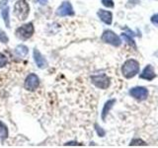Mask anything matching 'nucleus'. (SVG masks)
Masks as SVG:
<instances>
[{
	"label": "nucleus",
	"mask_w": 158,
	"mask_h": 148,
	"mask_svg": "<svg viewBox=\"0 0 158 148\" xmlns=\"http://www.w3.org/2000/svg\"><path fill=\"white\" fill-rule=\"evenodd\" d=\"M30 12L29 4L26 0H19L16 2L14 6V15L16 16L20 21L26 20Z\"/></svg>",
	"instance_id": "f257e3e1"
},
{
	"label": "nucleus",
	"mask_w": 158,
	"mask_h": 148,
	"mask_svg": "<svg viewBox=\"0 0 158 148\" xmlns=\"http://www.w3.org/2000/svg\"><path fill=\"white\" fill-rule=\"evenodd\" d=\"M139 71V64L135 59H128L123 66V74L126 78L135 76Z\"/></svg>",
	"instance_id": "f03ea898"
},
{
	"label": "nucleus",
	"mask_w": 158,
	"mask_h": 148,
	"mask_svg": "<svg viewBox=\"0 0 158 148\" xmlns=\"http://www.w3.org/2000/svg\"><path fill=\"white\" fill-rule=\"evenodd\" d=\"M34 34V26L32 23L25 24L16 30V36L21 39H28Z\"/></svg>",
	"instance_id": "7ed1b4c3"
},
{
	"label": "nucleus",
	"mask_w": 158,
	"mask_h": 148,
	"mask_svg": "<svg viewBox=\"0 0 158 148\" xmlns=\"http://www.w3.org/2000/svg\"><path fill=\"white\" fill-rule=\"evenodd\" d=\"M92 83L95 85L96 87L100 88V89H107L110 85V79L105 74H101V75H97V76H92L91 77Z\"/></svg>",
	"instance_id": "20e7f679"
},
{
	"label": "nucleus",
	"mask_w": 158,
	"mask_h": 148,
	"mask_svg": "<svg viewBox=\"0 0 158 148\" xmlns=\"http://www.w3.org/2000/svg\"><path fill=\"white\" fill-rule=\"evenodd\" d=\"M102 39L103 42L111 43L115 47H118L121 44V39L115 33H113L112 31H105L102 35Z\"/></svg>",
	"instance_id": "39448f33"
},
{
	"label": "nucleus",
	"mask_w": 158,
	"mask_h": 148,
	"mask_svg": "<svg viewBox=\"0 0 158 148\" xmlns=\"http://www.w3.org/2000/svg\"><path fill=\"white\" fill-rule=\"evenodd\" d=\"M39 86H40V79L36 74L32 73L28 75V77L26 78V81H25V88L28 91H34Z\"/></svg>",
	"instance_id": "423d86ee"
},
{
	"label": "nucleus",
	"mask_w": 158,
	"mask_h": 148,
	"mask_svg": "<svg viewBox=\"0 0 158 148\" xmlns=\"http://www.w3.org/2000/svg\"><path fill=\"white\" fill-rule=\"evenodd\" d=\"M56 14L58 15V16H61V17L72 16V15L74 14V11H73V8L71 6V4L68 1H64L60 6L58 7Z\"/></svg>",
	"instance_id": "0eeeda50"
},
{
	"label": "nucleus",
	"mask_w": 158,
	"mask_h": 148,
	"mask_svg": "<svg viewBox=\"0 0 158 148\" xmlns=\"http://www.w3.org/2000/svg\"><path fill=\"white\" fill-rule=\"evenodd\" d=\"M130 93L133 98L137 100H145L148 95V92L144 87H135L130 91Z\"/></svg>",
	"instance_id": "6e6552de"
},
{
	"label": "nucleus",
	"mask_w": 158,
	"mask_h": 148,
	"mask_svg": "<svg viewBox=\"0 0 158 148\" xmlns=\"http://www.w3.org/2000/svg\"><path fill=\"white\" fill-rule=\"evenodd\" d=\"M34 60L39 68H46L48 66V61L44 57L43 54L39 51L38 48L34 49Z\"/></svg>",
	"instance_id": "1a4fd4ad"
},
{
	"label": "nucleus",
	"mask_w": 158,
	"mask_h": 148,
	"mask_svg": "<svg viewBox=\"0 0 158 148\" xmlns=\"http://www.w3.org/2000/svg\"><path fill=\"white\" fill-rule=\"evenodd\" d=\"M1 15L2 18L5 22V25L6 27L9 28L10 27V18H9V6L7 5V0H3L1 1Z\"/></svg>",
	"instance_id": "9d476101"
},
{
	"label": "nucleus",
	"mask_w": 158,
	"mask_h": 148,
	"mask_svg": "<svg viewBox=\"0 0 158 148\" xmlns=\"http://www.w3.org/2000/svg\"><path fill=\"white\" fill-rule=\"evenodd\" d=\"M98 16L100 17V19L104 23H106L108 25L112 24V13L106 11V10H99L98 11Z\"/></svg>",
	"instance_id": "9b49d317"
},
{
	"label": "nucleus",
	"mask_w": 158,
	"mask_h": 148,
	"mask_svg": "<svg viewBox=\"0 0 158 148\" xmlns=\"http://www.w3.org/2000/svg\"><path fill=\"white\" fill-rule=\"evenodd\" d=\"M154 77H155V73H154V70H153V67L151 65H147L140 75V78L146 79V80H152Z\"/></svg>",
	"instance_id": "f8f14e48"
},
{
	"label": "nucleus",
	"mask_w": 158,
	"mask_h": 148,
	"mask_svg": "<svg viewBox=\"0 0 158 148\" xmlns=\"http://www.w3.org/2000/svg\"><path fill=\"white\" fill-rule=\"evenodd\" d=\"M29 51H28V47L24 44H20L16 48H15V54L19 57H25L28 54Z\"/></svg>",
	"instance_id": "ddd939ff"
},
{
	"label": "nucleus",
	"mask_w": 158,
	"mask_h": 148,
	"mask_svg": "<svg viewBox=\"0 0 158 148\" xmlns=\"http://www.w3.org/2000/svg\"><path fill=\"white\" fill-rule=\"evenodd\" d=\"M114 103H115V100H110L105 104V106H104V109H103V112H102V118L103 120H105L106 118L107 113H109V111H110V109L113 107Z\"/></svg>",
	"instance_id": "4468645a"
},
{
	"label": "nucleus",
	"mask_w": 158,
	"mask_h": 148,
	"mask_svg": "<svg viewBox=\"0 0 158 148\" xmlns=\"http://www.w3.org/2000/svg\"><path fill=\"white\" fill-rule=\"evenodd\" d=\"M8 137V130L6 125L0 121V140H5Z\"/></svg>",
	"instance_id": "2eb2a0df"
},
{
	"label": "nucleus",
	"mask_w": 158,
	"mask_h": 148,
	"mask_svg": "<svg viewBox=\"0 0 158 148\" xmlns=\"http://www.w3.org/2000/svg\"><path fill=\"white\" fill-rule=\"evenodd\" d=\"M7 62H8V59H7V57L5 56L3 53L0 52V68L4 67V66L7 64Z\"/></svg>",
	"instance_id": "dca6fc26"
},
{
	"label": "nucleus",
	"mask_w": 158,
	"mask_h": 148,
	"mask_svg": "<svg viewBox=\"0 0 158 148\" xmlns=\"http://www.w3.org/2000/svg\"><path fill=\"white\" fill-rule=\"evenodd\" d=\"M0 42L3 43H8V37H7V35L5 34V32L2 31L1 29H0Z\"/></svg>",
	"instance_id": "f3484780"
},
{
	"label": "nucleus",
	"mask_w": 158,
	"mask_h": 148,
	"mask_svg": "<svg viewBox=\"0 0 158 148\" xmlns=\"http://www.w3.org/2000/svg\"><path fill=\"white\" fill-rule=\"evenodd\" d=\"M130 145H131V146H135V145H142V146H144V145H146V143L143 140H141V139H133L131 142Z\"/></svg>",
	"instance_id": "a211bd4d"
},
{
	"label": "nucleus",
	"mask_w": 158,
	"mask_h": 148,
	"mask_svg": "<svg viewBox=\"0 0 158 148\" xmlns=\"http://www.w3.org/2000/svg\"><path fill=\"white\" fill-rule=\"evenodd\" d=\"M122 37L123 38V39H126V41L128 43H130L131 44V46H132L133 47H135V43H133V41H132V39H131V38H128L127 36V35L126 34H122Z\"/></svg>",
	"instance_id": "6ab92c4d"
},
{
	"label": "nucleus",
	"mask_w": 158,
	"mask_h": 148,
	"mask_svg": "<svg viewBox=\"0 0 158 148\" xmlns=\"http://www.w3.org/2000/svg\"><path fill=\"white\" fill-rule=\"evenodd\" d=\"M102 3L104 6H106V7H109V8L114 7V2L112 0H102Z\"/></svg>",
	"instance_id": "aec40b11"
},
{
	"label": "nucleus",
	"mask_w": 158,
	"mask_h": 148,
	"mask_svg": "<svg viewBox=\"0 0 158 148\" xmlns=\"http://www.w3.org/2000/svg\"><path fill=\"white\" fill-rule=\"evenodd\" d=\"M151 22L155 25H158V14L153 15V16L151 17Z\"/></svg>",
	"instance_id": "412c9836"
},
{
	"label": "nucleus",
	"mask_w": 158,
	"mask_h": 148,
	"mask_svg": "<svg viewBox=\"0 0 158 148\" xmlns=\"http://www.w3.org/2000/svg\"><path fill=\"white\" fill-rule=\"evenodd\" d=\"M96 130H97V131H98V134L100 135V136H103L104 134H105V131H104L102 128L99 126V125H96Z\"/></svg>",
	"instance_id": "4be33fe9"
},
{
	"label": "nucleus",
	"mask_w": 158,
	"mask_h": 148,
	"mask_svg": "<svg viewBox=\"0 0 158 148\" xmlns=\"http://www.w3.org/2000/svg\"><path fill=\"white\" fill-rule=\"evenodd\" d=\"M38 1L40 2V3H46L48 0H38Z\"/></svg>",
	"instance_id": "5701e85b"
}]
</instances>
